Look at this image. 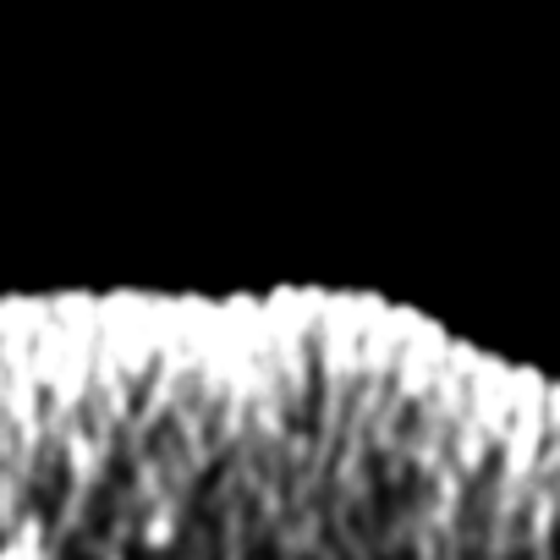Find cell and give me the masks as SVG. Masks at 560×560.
Instances as JSON below:
<instances>
[{
    "label": "cell",
    "mask_w": 560,
    "mask_h": 560,
    "mask_svg": "<svg viewBox=\"0 0 560 560\" xmlns=\"http://www.w3.org/2000/svg\"><path fill=\"white\" fill-rule=\"evenodd\" d=\"M0 560H50V549H45V527L28 516V522H18L7 538H0Z\"/></svg>",
    "instance_id": "obj_1"
}]
</instances>
